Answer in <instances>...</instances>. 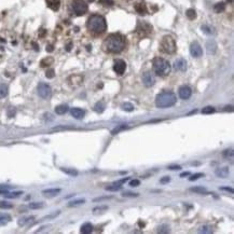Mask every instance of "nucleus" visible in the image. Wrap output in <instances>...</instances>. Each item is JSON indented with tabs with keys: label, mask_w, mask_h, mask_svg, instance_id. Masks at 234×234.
<instances>
[{
	"label": "nucleus",
	"mask_w": 234,
	"mask_h": 234,
	"mask_svg": "<svg viewBox=\"0 0 234 234\" xmlns=\"http://www.w3.org/2000/svg\"><path fill=\"white\" fill-rule=\"evenodd\" d=\"M186 15L189 19H194L196 17V12L194 9H188L187 12H186Z\"/></svg>",
	"instance_id": "33"
},
{
	"label": "nucleus",
	"mask_w": 234,
	"mask_h": 234,
	"mask_svg": "<svg viewBox=\"0 0 234 234\" xmlns=\"http://www.w3.org/2000/svg\"><path fill=\"white\" fill-rule=\"evenodd\" d=\"M140 185V181L138 180V179H133V180L130 181V186L131 187H138V186Z\"/></svg>",
	"instance_id": "45"
},
{
	"label": "nucleus",
	"mask_w": 234,
	"mask_h": 234,
	"mask_svg": "<svg viewBox=\"0 0 234 234\" xmlns=\"http://www.w3.org/2000/svg\"><path fill=\"white\" fill-rule=\"evenodd\" d=\"M215 174L219 178H227L230 174V170H229L228 167H220L215 170Z\"/></svg>",
	"instance_id": "16"
},
{
	"label": "nucleus",
	"mask_w": 234,
	"mask_h": 234,
	"mask_svg": "<svg viewBox=\"0 0 234 234\" xmlns=\"http://www.w3.org/2000/svg\"><path fill=\"white\" fill-rule=\"evenodd\" d=\"M178 94L181 99H189L192 95V90L188 85H182V86L179 87Z\"/></svg>",
	"instance_id": "11"
},
{
	"label": "nucleus",
	"mask_w": 234,
	"mask_h": 234,
	"mask_svg": "<svg viewBox=\"0 0 234 234\" xmlns=\"http://www.w3.org/2000/svg\"><path fill=\"white\" fill-rule=\"evenodd\" d=\"M201 29H202L203 31H204L205 34H207V35H211V34H214V29H213V27H211V26H208V25H203L202 27H201Z\"/></svg>",
	"instance_id": "39"
},
{
	"label": "nucleus",
	"mask_w": 234,
	"mask_h": 234,
	"mask_svg": "<svg viewBox=\"0 0 234 234\" xmlns=\"http://www.w3.org/2000/svg\"><path fill=\"white\" fill-rule=\"evenodd\" d=\"M220 190H222V191L230 192V193H233V189L232 188H229V187H221L220 188Z\"/></svg>",
	"instance_id": "52"
},
{
	"label": "nucleus",
	"mask_w": 234,
	"mask_h": 234,
	"mask_svg": "<svg viewBox=\"0 0 234 234\" xmlns=\"http://www.w3.org/2000/svg\"><path fill=\"white\" fill-rule=\"evenodd\" d=\"M198 232L200 233H211L213 232V230H211V228L209 226H202L200 227V229H198Z\"/></svg>",
	"instance_id": "37"
},
{
	"label": "nucleus",
	"mask_w": 234,
	"mask_h": 234,
	"mask_svg": "<svg viewBox=\"0 0 234 234\" xmlns=\"http://www.w3.org/2000/svg\"><path fill=\"white\" fill-rule=\"evenodd\" d=\"M153 70L157 76H167L170 73V64L162 57H157L153 60Z\"/></svg>",
	"instance_id": "4"
},
{
	"label": "nucleus",
	"mask_w": 234,
	"mask_h": 234,
	"mask_svg": "<svg viewBox=\"0 0 234 234\" xmlns=\"http://www.w3.org/2000/svg\"><path fill=\"white\" fill-rule=\"evenodd\" d=\"M38 94L39 96H40L41 98H43V99H47V98L51 97L52 95V89L51 86H50L49 84H47V83H39L38 85Z\"/></svg>",
	"instance_id": "7"
},
{
	"label": "nucleus",
	"mask_w": 234,
	"mask_h": 234,
	"mask_svg": "<svg viewBox=\"0 0 234 234\" xmlns=\"http://www.w3.org/2000/svg\"><path fill=\"white\" fill-rule=\"evenodd\" d=\"M14 113H15V110L12 108V107H11V108L9 109V111H8V115H9L10 118H12L13 115H14Z\"/></svg>",
	"instance_id": "53"
},
{
	"label": "nucleus",
	"mask_w": 234,
	"mask_h": 234,
	"mask_svg": "<svg viewBox=\"0 0 234 234\" xmlns=\"http://www.w3.org/2000/svg\"><path fill=\"white\" fill-rule=\"evenodd\" d=\"M168 169L179 170V169H181V166H179V165H170V166H168Z\"/></svg>",
	"instance_id": "51"
},
{
	"label": "nucleus",
	"mask_w": 234,
	"mask_h": 234,
	"mask_svg": "<svg viewBox=\"0 0 234 234\" xmlns=\"http://www.w3.org/2000/svg\"><path fill=\"white\" fill-rule=\"evenodd\" d=\"M125 128H127V126H126V125H120V126H118V127H115V130H113L112 132H111V134L115 135V134H117V133H119L120 131L125 130Z\"/></svg>",
	"instance_id": "42"
},
{
	"label": "nucleus",
	"mask_w": 234,
	"mask_h": 234,
	"mask_svg": "<svg viewBox=\"0 0 234 234\" xmlns=\"http://www.w3.org/2000/svg\"><path fill=\"white\" fill-rule=\"evenodd\" d=\"M70 115H73L75 119L81 120V119L84 118L85 112H84V110H82L81 108H71L70 109Z\"/></svg>",
	"instance_id": "14"
},
{
	"label": "nucleus",
	"mask_w": 234,
	"mask_h": 234,
	"mask_svg": "<svg viewBox=\"0 0 234 234\" xmlns=\"http://www.w3.org/2000/svg\"><path fill=\"white\" fill-rule=\"evenodd\" d=\"M53 58L52 57H45V58H43L42 61H41V63H40V66L41 67H48V66H50V65H52L53 64Z\"/></svg>",
	"instance_id": "30"
},
{
	"label": "nucleus",
	"mask_w": 234,
	"mask_h": 234,
	"mask_svg": "<svg viewBox=\"0 0 234 234\" xmlns=\"http://www.w3.org/2000/svg\"><path fill=\"white\" fill-rule=\"evenodd\" d=\"M105 108H106V105H105L104 100H99V102H96L95 106H94V110L97 113H102V111L105 110Z\"/></svg>",
	"instance_id": "20"
},
{
	"label": "nucleus",
	"mask_w": 234,
	"mask_h": 234,
	"mask_svg": "<svg viewBox=\"0 0 234 234\" xmlns=\"http://www.w3.org/2000/svg\"><path fill=\"white\" fill-rule=\"evenodd\" d=\"M9 221H11V216L8 214L0 213V226H6Z\"/></svg>",
	"instance_id": "22"
},
{
	"label": "nucleus",
	"mask_w": 234,
	"mask_h": 234,
	"mask_svg": "<svg viewBox=\"0 0 234 234\" xmlns=\"http://www.w3.org/2000/svg\"><path fill=\"white\" fill-rule=\"evenodd\" d=\"M9 192V190H6V189H1L0 188V194H2V195H4L6 193H8Z\"/></svg>",
	"instance_id": "54"
},
{
	"label": "nucleus",
	"mask_w": 234,
	"mask_h": 234,
	"mask_svg": "<svg viewBox=\"0 0 234 234\" xmlns=\"http://www.w3.org/2000/svg\"><path fill=\"white\" fill-rule=\"evenodd\" d=\"M190 53L193 57H201L203 54V50L202 47L198 44V42H192L191 45H190Z\"/></svg>",
	"instance_id": "9"
},
{
	"label": "nucleus",
	"mask_w": 234,
	"mask_h": 234,
	"mask_svg": "<svg viewBox=\"0 0 234 234\" xmlns=\"http://www.w3.org/2000/svg\"><path fill=\"white\" fill-rule=\"evenodd\" d=\"M170 181V178L168 176H164L163 178L160 179V183H162V185H165V183H168Z\"/></svg>",
	"instance_id": "47"
},
{
	"label": "nucleus",
	"mask_w": 234,
	"mask_h": 234,
	"mask_svg": "<svg viewBox=\"0 0 234 234\" xmlns=\"http://www.w3.org/2000/svg\"><path fill=\"white\" fill-rule=\"evenodd\" d=\"M122 189V186H120V183H115V185H112V186H108L106 187V190L107 191H119V190Z\"/></svg>",
	"instance_id": "34"
},
{
	"label": "nucleus",
	"mask_w": 234,
	"mask_h": 234,
	"mask_svg": "<svg viewBox=\"0 0 234 234\" xmlns=\"http://www.w3.org/2000/svg\"><path fill=\"white\" fill-rule=\"evenodd\" d=\"M73 10L77 15H84L87 12V4L84 0H73Z\"/></svg>",
	"instance_id": "6"
},
{
	"label": "nucleus",
	"mask_w": 234,
	"mask_h": 234,
	"mask_svg": "<svg viewBox=\"0 0 234 234\" xmlns=\"http://www.w3.org/2000/svg\"><path fill=\"white\" fill-rule=\"evenodd\" d=\"M122 196L124 198H137L138 196V193H133V192H124L122 194Z\"/></svg>",
	"instance_id": "43"
},
{
	"label": "nucleus",
	"mask_w": 234,
	"mask_h": 234,
	"mask_svg": "<svg viewBox=\"0 0 234 234\" xmlns=\"http://www.w3.org/2000/svg\"><path fill=\"white\" fill-rule=\"evenodd\" d=\"M174 69L177 71H186L187 70V62L183 58H178L174 62Z\"/></svg>",
	"instance_id": "12"
},
{
	"label": "nucleus",
	"mask_w": 234,
	"mask_h": 234,
	"mask_svg": "<svg viewBox=\"0 0 234 234\" xmlns=\"http://www.w3.org/2000/svg\"><path fill=\"white\" fill-rule=\"evenodd\" d=\"M161 50L166 54H174L176 52V42L172 36H164L161 40Z\"/></svg>",
	"instance_id": "5"
},
{
	"label": "nucleus",
	"mask_w": 234,
	"mask_h": 234,
	"mask_svg": "<svg viewBox=\"0 0 234 234\" xmlns=\"http://www.w3.org/2000/svg\"><path fill=\"white\" fill-rule=\"evenodd\" d=\"M90 1H94V0H90Z\"/></svg>",
	"instance_id": "60"
},
{
	"label": "nucleus",
	"mask_w": 234,
	"mask_h": 234,
	"mask_svg": "<svg viewBox=\"0 0 234 234\" xmlns=\"http://www.w3.org/2000/svg\"><path fill=\"white\" fill-rule=\"evenodd\" d=\"M190 191L195 192V193H198V194H206L207 193L206 188H204V187H192V188H190Z\"/></svg>",
	"instance_id": "27"
},
{
	"label": "nucleus",
	"mask_w": 234,
	"mask_h": 234,
	"mask_svg": "<svg viewBox=\"0 0 234 234\" xmlns=\"http://www.w3.org/2000/svg\"><path fill=\"white\" fill-rule=\"evenodd\" d=\"M86 26L89 28L90 31L94 32V34H102L106 31L107 29V23L104 16L98 14H93L89 17L87 19Z\"/></svg>",
	"instance_id": "2"
},
{
	"label": "nucleus",
	"mask_w": 234,
	"mask_h": 234,
	"mask_svg": "<svg viewBox=\"0 0 234 234\" xmlns=\"http://www.w3.org/2000/svg\"><path fill=\"white\" fill-rule=\"evenodd\" d=\"M84 203H85L84 198H78V200H75V201L69 202L68 203V207H76V206H79V205H83Z\"/></svg>",
	"instance_id": "28"
},
{
	"label": "nucleus",
	"mask_w": 234,
	"mask_h": 234,
	"mask_svg": "<svg viewBox=\"0 0 234 234\" xmlns=\"http://www.w3.org/2000/svg\"><path fill=\"white\" fill-rule=\"evenodd\" d=\"M121 108L123 109L124 111H128V112L134 110V106H133L131 102H124V104H122Z\"/></svg>",
	"instance_id": "35"
},
{
	"label": "nucleus",
	"mask_w": 234,
	"mask_h": 234,
	"mask_svg": "<svg viewBox=\"0 0 234 234\" xmlns=\"http://www.w3.org/2000/svg\"><path fill=\"white\" fill-rule=\"evenodd\" d=\"M54 76H55V73H54L53 69H49V70H47V73H45V77L49 79L54 78Z\"/></svg>",
	"instance_id": "44"
},
{
	"label": "nucleus",
	"mask_w": 234,
	"mask_h": 234,
	"mask_svg": "<svg viewBox=\"0 0 234 234\" xmlns=\"http://www.w3.org/2000/svg\"><path fill=\"white\" fill-rule=\"evenodd\" d=\"M22 194H23V192L22 191H16V192H8V193L4 194V196L8 198H19V196H21Z\"/></svg>",
	"instance_id": "31"
},
{
	"label": "nucleus",
	"mask_w": 234,
	"mask_h": 234,
	"mask_svg": "<svg viewBox=\"0 0 234 234\" xmlns=\"http://www.w3.org/2000/svg\"><path fill=\"white\" fill-rule=\"evenodd\" d=\"M66 50H67V51H70V50H71V44H68V45H67Z\"/></svg>",
	"instance_id": "59"
},
{
	"label": "nucleus",
	"mask_w": 234,
	"mask_h": 234,
	"mask_svg": "<svg viewBox=\"0 0 234 234\" xmlns=\"http://www.w3.org/2000/svg\"><path fill=\"white\" fill-rule=\"evenodd\" d=\"M109 198H112V196H102V198H94V202H102V201H105V200H109Z\"/></svg>",
	"instance_id": "50"
},
{
	"label": "nucleus",
	"mask_w": 234,
	"mask_h": 234,
	"mask_svg": "<svg viewBox=\"0 0 234 234\" xmlns=\"http://www.w3.org/2000/svg\"><path fill=\"white\" fill-rule=\"evenodd\" d=\"M135 10L139 14H146V12H147V8H146L145 3H141V2H138V3L135 4Z\"/></svg>",
	"instance_id": "23"
},
{
	"label": "nucleus",
	"mask_w": 234,
	"mask_h": 234,
	"mask_svg": "<svg viewBox=\"0 0 234 234\" xmlns=\"http://www.w3.org/2000/svg\"><path fill=\"white\" fill-rule=\"evenodd\" d=\"M189 175H190L189 172H185V173H181V174H180V177H181V178H185L186 176H189Z\"/></svg>",
	"instance_id": "55"
},
{
	"label": "nucleus",
	"mask_w": 234,
	"mask_h": 234,
	"mask_svg": "<svg viewBox=\"0 0 234 234\" xmlns=\"http://www.w3.org/2000/svg\"><path fill=\"white\" fill-rule=\"evenodd\" d=\"M125 69H126V64L124 61H122V60L115 61V64H113V70H115V73H118V75H120V76L123 75Z\"/></svg>",
	"instance_id": "10"
},
{
	"label": "nucleus",
	"mask_w": 234,
	"mask_h": 234,
	"mask_svg": "<svg viewBox=\"0 0 234 234\" xmlns=\"http://www.w3.org/2000/svg\"><path fill=\"white\" fill-rule=\"evenodd\" d=\"M47 4L50 9H52L53 11H57L60 9L61 1L60 0H47Z\"/></svg>",
	"instance_id": "18"
},
{
	"label": "nucleus",
	"mask_w": 234,
	"mask_h": 234,
	"mask_svg": "<svg viewBox=\"0 0 234 234\" xmlns=\"http://www.w3.org/2000/svg\"><path fill=\"white\" fill-rule=\"evenodd\" d=\"M143 83L145 86L147 87H151L154 85L156 83V77H154L153 73H151L150 71H147L143 75Z\"/></svg>",
	"instance_id": "8"
},
{
	"label": "nucleus",
	"mask_w": 234,
	"mask_h": 234,
	"mask_svg": "<svg viewBox=\"0 0 234 234\" xmlns=\"http://www.w3.org/2000/svg\"><path fill=\"white\" fill-rule=\"evenodd\" d=\"M201 177H204V174L203 173H196V174L192 175L191 177L189 178L190 181H194V180H198V179H200Z\"/></svg>",
	"instance_id": "41"
},
{
	"label": "nucleus",
	"mask_w": 234,
	"mask_h": 234,
	"mask_svg": "<svg viewBox=\"0 0 234 234\" xmlns=\"http://www.w3.org/2000/svg\"><path fill=\"white\" fill-rule=\"evenodd\" d=\"M206 50H207V53L208 54H215L216 51H217V44L214 40H208L206 43Z\"/></svg>",
	"instance_id": "17"
},
{
	"label": "nucleus",
	"mask_w": 234,
	"mask_h": 234,
	"mask_svg": "<svg viewBox=\"0 0 234 234\" xmlns=\"http://www.w3.org/2000/svg\"><path fill=\"white\" fill-rule=\"evenodd\" d=\"M8 85L6 84H0V98H4L6 95H8Z\"/></svg>",
	"instance_id": "29"
},
{
	"label": "nucleus",
	"mask_w": 234,
	"mask_h": 234,
	"mask_svg": "<svg viewBox=\"0 0 234 234\" xmlns=\"http://www.w3.org/2000/svg\"><path fill=\"white\" fill-rule=\"evenodd\" d=\"M226 108H227L226 110H229V111H232V110H233V109H232L233 107H232V106H228V107H226Z\"/></svg>",
	"instance_id": "58"
},
{
	"label": "nucleus",
	"mask_w": 234,
	"mask_h": 234,
	"mask_svg": "<svg viewBox=\"0 0 234 234\" xmlns=\"http://www.w3.org/2000/svg\"><path fill=\"white\" fill-rule=\"evenodd\" d=\"M224 10H226V4H224V2H219V3H216L215 6H214V11H215L216 13H221L224 12Z\"/></svg>",
	"instance_id": "25"
},
{
	"label": "nucleus",
	"mask_w": 234,
	"mask_h": 234,
	"mask_svg": "<svg viewBox=\"0 0 234 234\" xmlns=\"http://www.w3.org/2000/svg\"><path fill=\"white\" fill-rule=\"evenodd\" d=\"M68 106L67 105H60V106H57L55 108V112L57 113V115H65V113L68 111Z\"/></svg>",
	"instance_id": "24"
},
{
	"label": "nucleus",
	"mask_w": 234,
	"mask_h": 234,
	"mask_svg": "<svg viewBox=\"0 0 234 234\" xmlns=\"http://www.w3.org/2000/svg\"><path fill=\"white\" fill-rule=\"evenodd\" d=\"M222 156H224V157H232L233 156V151L232 150H224V153H222Z\"/></svg>",
	"instance_id": "49"
},
{
	"label": "nucleus",
	"mask_w": 234,
	"mask_h": 234,
	"mask_svg": "<svg viewBox=\"0 0 234 234\" xmlns=\"http://www.w3.org/2000/svg\"><path fill=\"white\" fill-rule=\"evenodd\" d=\"M177 97L173 92L165 91L157 94L156 97V105L157 108H168L176 104Z\"/></svg>",
	"instance_id": "3"
},
{
	"label": "nucleus",
	"mask_w": 234,
	"mask_h": 234,
	"mask_svg": "<svg viewBox=\"0 0 234 234\" xmlns=\"http://www.w3.org/2000/svg\"><path fill=\"white\" fill-rule=\"evenodd\" d=\"M157 232L159 233H168L169 232V228H168L167 224H161V226L157 228Z\"/></svg>",
	"instance_id": "40"
},
{
	"label": "nucleus",
	"mask_w": 234,
	"mask_h": 234,
	"mask_svg": "<svg viewBox=\"0 0 234 234\" xmlns=\"http://www.w3.org/2000/svg\"><path fill=\"white\" fill-rule=\"evenodd\" d=\"M125 48V40L119 34H113L107 37L104 41V50L109 53H120Z\"/></svg>",
	"instance_id": "1"
},
{
	"label": "nucleus",
	"mask_w": 234,
	"mask_h": 234,
	"mask_svg": "<svg viewBox=\"0 0 234 234\" xmlns=\"http://www.w3.org/2000/svg\"><path fill=\"white\" fill-rule=\"evenodd\" d=\"M47 51L48 52H52V51H53V47H52V45H48V47H47Z\"/></svg>",
	"instance_id": "56"
},
{
	"label": "nucleus",
	"mask_w": 234,
	"mask_h": 234,
	"mask_svg": "<svg viewBox=\"0 0 234 234\" xmlns=\"http://www.w3.org/2000/svg\"><path fill=\"white\" fill-rule=\"evenodd\" d=\"M34 219H35V216H28V217L21 218V219L17 221V224H19V227H24V226H26L27 224H29L30 221H32Z\"/></svg>",
	"instance_id": "21"
},
{
	"label": "nucleus",
	"mask_w": 234,
	"mask_h": 234,
	"mask_svg": "<svg viewBox=\"0 0 234 234\" xmlns=\"http://www.w3.org/2000/svg\"><path fill=\"white\" fill-rule=\"evenodd\" d=\"M93 231V226H92L90 222H86V224H82L80 228V232L83 234H90Z\"/></svg>",
	"instance_id": "19"
},
{
	"label": "nucleus",
	"mask_w": 234,
	"mask_h": 234,
	"mask_svg": "<svg viewBox=\"0 0 234 234\" xmlns=\"http://www.w3.org/2000/svg\"><path fill=\"white\" fill-rule=\"evenodd\" d=\"M128 180V178H123V179H121L120 181H118V183H124L125 181H127Z\"/></svg>",
	"instance_id": "57"
},
{
	"label": "nucleus",
	"mask_w": 234,
	"mask_h": 234,
	"mask_svg": "<svg viewBox=\"0 0 234 234\" xmlns=\"http://www.w3.org/2000/svg\"><path fill=\"white\" fill-rule=\"evenodd\" d=\"M214 112H215V108L211 106H207L202 109V113H204V115H211Z\"/></svg>",
	"instance_id": "38"
},
{
	"label": "nucleus",
	"mask_w": 234,
	"mask_h": 234,
	"mask_svg": "<svg viewBox=\"0 0 234 234\" xmlns=\"http://www.w3.org/2000/svg\"><path fill=\"white\" fill-rule=\"evenodd\" d=\"M108 209V206H98V207H95L93 209L94 213H97V211H107Z\"/></svg>",
	"instance_id": "48"
},
{
	"label": "nucleus",
	"mask_w": 234,
	"mask_h": 234,
	"mask_svg": "<svg viewBox=\"0 0 234 234\" xmlns=\"http://www.w3.org/2000/svg\"><path fill=\"white\" fill-rule=\"evenodd\" d=\"M68 82L71 86L76 87V86H79V85L82 84L83 82V77L80 75H73V76H70L68 78Z\"/></svg>",
	"instance_id": "13"
},
{
	"label": "nucleus",
	"mask_w": 234,
	"mask_h": 234,
	"mask_svg": "<svg viewBox=\"0 0 234 234\" xmlns=\"http://www.w3.org/2000/svg\"><path fill=\"white\" fill-rule=\"evenodd\" d=\"M62 190L58 189V188H54V189H47V190H43L42 191V194L44 196H48V198H53V196H56L61 193Z\"/></svg>",
	"instance_id": "15"
},
{
	"label": "nucleus",
	"mask_w": 234,
	"mask_h": 234,
	"mask_svg": "<svg viewBox=\"0 0 234 234\" xmlns=\"http://www.w3.org/2000/svg\"><path fill=\"white\" fill-rule=\"evenodd\" d=\"M99 3L104 4V6H112L113 0H99Z\"/></svg>",
	"instance_id": "46"
},
{
	"label": "nucleus",
	"mask_w": 234,
	"mask_h": 234,
	"mask_svg": "<svg viewBox=\"0 0 234 234\" xmlns=\"http://www.w3.org/2000/svg\"><path fill=\"white\" fill-rule=\"evenodd\" d=\"M43 206H44V204H43L42 202L29 203V205H28V207H29L30 209H39V208H42Z\"/></svg>",
	"instance_id": "32"
},
{
	"label": "nucleus",
	"mask_w": 234,
	"mask_h": 234,
	"mask_svg": "<svg viewBox=\"0 0 234 234\" xmlns=\"http://www.w3.org/2000/svg\"><path fill=\"white\" fill-rule=\"evenodd\" d=\"M13 207V204L6 202V201H0V208L1 209H11Z\"/></svg>",
	"instance_id": "36"
},
{
	"label": "nucleus",
	"mask_w": 234,
	"mask_h": 234,
	"mask_svg": "<svg viewBox=\"0 0 234 234\" xmlns=\"http://www.w3.org/2000/svg\"><path fill=\"white\" fill-rule=\"evenodd\" d=\"M61 169H62V172H64L65 174L69 175V176H73V177L78 176V174H79L78 170L73 169V168H65V167H62Z\"/></svg>",
	"instance_id": "26"
}]
</instances>
